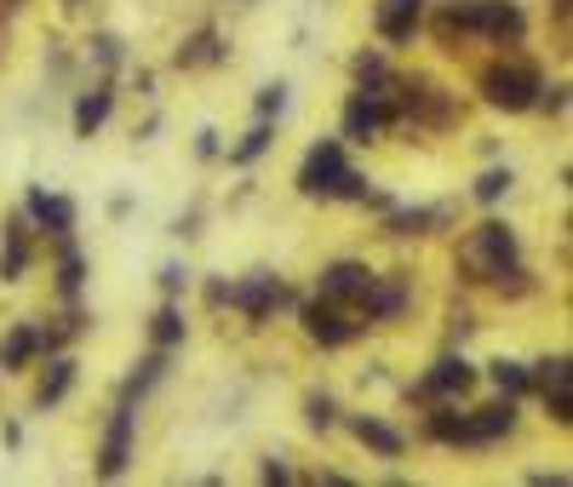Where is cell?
I'll use <instances>...</instances> for the list:
<instances>
[{"label": "cell", "mask_w": 573, "mask_h": 487, "mask_svg": "<svg viewBox=\"0 0 573 487\" xmlns=\"http://www.w3.org/2000/svg\"><path fill=\"white\" fill-rule=\"evenodd\" d=\"M351 430L362 435V442H367L373 453H385V458H396V453H402V448H408V442H402V430H390V424H379V419H367V414H362V419H351Z\"/></svg>", "instance_id": "e0dca14e"}, {"label": "cell", "mask_w": 573, "mask_h": 487, "mask_svg": "<svg viewBox=\"0 0 573 487\" xmlns=\"http://www.w3.org/2000/svg\"><path fill=\"white\" fill-rule=\"evenodd\" d=\"M419 12H425V0H379V35L385 41H413Z\"/></svg>", "instance_id": "4fadbf2b"}, {"label": "cell", "mask_w": 573, "mask_h": 487, "mask_svg": "<svg viewBox=\"0 0 573 487\" xmlns=\"http://www.w3.org/2000/svg\"><path fill=\"white\" fill-rule=\"evenodd\" d=\"M264 149H270V121H259L253 133H247V138H241V144L230 149V161H236V167H247V161H259Z\"/></svg>", "instance_id": "603a6c76"}, {"label": "cell", "mask_w": 573, "mask_h": 487, "mask_svg": "<svg viewBox=\"0 0 573 487\" xmlns=\"http://www.w3.org/2000/svg\"><path fill=\"white\" fill-rule=\"evenodd\" d=\"M30 264V247H23V224H7V252H0V281H18Z\"/></svg>", "instance_id": "ffe728a7"}, {"label": "cell", "mask_w": 573, "mask_h": 487, "mask_svg": "<svg viewBox=\"0 0 573 487\" xmlns=\"http://www.w3.org/2000/svg\"><path fill=\"white\" fill-rule=\"evenodd\" d=\"M46 344H53V339H46V332H41V327H18V332H12V339H7V344H0V367H7V373H18V367H23V362H30V355H35V350H46Z\"/></svg>", "instance_id": "2e32d148"}, {"label": "cell", "mask_w": 573, "mask_h": 487, "mask_svg": "<svg viewBox=\"0 0 573 487\" xmlns=\"http://www.w3.org/2000/svg\"><path fill=\"white\" fill-rule=\"evenodd\" d=\"M305 332H310L316 344L339 350V344H351V339H356V321H344L333 304H310V310H305Z\"/></svg>", "instance_id": "ba28073f"}, {"label": "cell", "mask_w": 573, "mask_h": 487, "mask_svg": "<svg viewBox=\"0 0 573 487\" xmlns=\"http://www.w3.org/2000/svg\"><path fill=\"white\" fill-rule=\"evenodd\" d=\"M282 110H287V87L276 81V87H264V92H259V121H270V115H282Z\"/></svg>", "instance_id": "f546056e"}, {"label": "cell", "mask_w": 573, "mask_h": 487, "mask_svg": "<svg viewBox=\"0 0 573 487\" xmlns=\"http://www.w3.org/2000/svg\"><path fill=\"white\" fill-rule=\"evenodd\" d=\"M470 384H477V367H470L465 355H442V362L431 367V378H425V390L431 396H465Z\"/></svg>", "instance_id": "30bf717a"}, {"label": "cell", "mask_w": 573, "mask_h": 487, "mask_svg": "<svg viewBox=\"0 0 573 487\" xmlns=\"http://www.w3.org/2000/svg\"><path fill=\"white\" fill-rule=\"evenodd\" d=\"M482 92H488V104H493V110L516 115V110H534V98H539V75H534L528 64H493V69L482 75Z\"/></svg>", "instance_id": "6da1fadb"}, {"label": "cell", "mask_w": 573, "mask_h": 487, "mask_svg": "<svg viewBox=\"0 0 573 487\" xmlns=\"http://www.w3.org/2000/svg\"><path fill=\"white\" fill-rule=\"evenodd\" d=\"M545 92V87H539ZM534 104H545V110H551V115H562V104H568V87H551V92H545V98H534Z\"/></svg>", "instance_id": "4dcf8cb0"}, {"label": "cell", "mask_w": 573, "mask_h": 487, "mask_svg": "<svg viewBox=\"0 0 573 487\" xmlns=\"http://www.w3.org/2000/svg\"><path fill=\"white\" fill-rule=\"evenodd\" d=\"M379 126H385V104H379V92H373V87H362L356 104L344 110V138H362V144H367Z\"/></svg>", "instance_id": "9c48e42d"}, {"label": "cell", "mask_w": 573, "mask_h": 487, "mask_svg": "<svg viewBox=\"0 0 573 487\" xmlns=\"http://www.w3.org/2000/svg\"><path fill=\"white\" fill-rule=\"evenodd\" d=\"M224 298H230L236 310H247L253 321H264L276 304H287V287L276 275H259V281H241V287H213V304H224Z\"/></svg>", "instance_id": "3957f363"}, {"label": "cell", "mask_w": 573, "mask_h": 487, "mask_svg": "<svg viewBox=\"0 0 573 487\" xmlns=\"http://www.w3.org/2000/svg\"><path fill=\"white\" fill-rule=\"evenodd\" d=\"M161 287H167V293H179V287H184V270H179V264H167V270H161Z\"/></svg>", "instance_id": "d6a6232c"}, {"label": "cell", "mask_w": 573, "mask_h": 487, "mask_svg": "<svg viewBox=\"0 0 573 487\" xmlns=\"http://www.w3.org/2000/svg\"><path fill=\"white\" fill-rule=\"evenodd\" d=\"M156 378H161V350H156V355H149V362H144V367H138V373L127 378V401H133L138 390H149V384H156Z\"/></svg>", "instance_id": "83f0119b"}, {"label": "cell", "mask_w": 573, "mask_h": 487, "mask_svg": "<svg viewBox=\"0 0 573 487\" xmlns=\"http://www.w3.org/2000/svg\"><path fill=\"white\" fill-rule=\"evenodd\" d=\"M224 58V46H218V35L213 30H202V35H195L190 46H184V53H179V64L184 69H202V64H218Z\"/></svg>", "instance_id": "44dd1931"}, {"label": "cell", "mask_w": 573, "mask_h": 487, "mask_svg": "<svg viewBox=\"0 0 573 487\" xmlns=\"http://www.w3.org/2000/svg\"><path fill=\"white\" fill-rule=\"evenodd\" d=\"M362 304H367V316H379V321L402 316V304H408V281H402V275H390V281L373 275V281H367V293H362Z\"/></svg>", "instance_id": "8fae6325"}, {"label": "cell", "mask_w": 573, "mask_h": 487, "mask_svg": "<svg viewBox=\"0 0 573 487\" xmlns=\"http://www.w3.org/2000/svg\"><path fill=\"white\" fill-rule=\"evenodd\" d=\"M367 281H373L367 264L344 259V264H333L328 275H321V298H362V293H367Z\"/></svg>", "instance_id": "7c38bea8"}, {"label": "cell", "mask_w": 573, "mask_h": 487, "mask_svg": "<svg viewBox=\"0 0 573 487\" xmlns=\"http://www.w3.org/2000/svg\"><path fill=\"white\" fill-rule=\"evenodd\" d=\"M30 213L53 229V236H69L75 229V201H64V195H46V190H30Z\"/></svg>", "instance_id": "9a60e30c"}, {"label": "cell", "mask_w": 573, "mask_h": 487, "mask_svg": "<svg viewBox=\"0 0 573 487\" xmlns=\"http://www.w3.org/2000/svg\"><path fill=\"white\" fill-rule=\"evenodd\" d=\"M511 430H516V401L511 396L482 407V414H470V435H477V442H500V435H511Z\"/></svg>", "instance_id": "5bb4252c"}, {"label": "cell", "mask_w": 573, "mask_h": 487, "mask_svg": "<svg viewBox=\"0 0 573 487\" xmlns=\"http://www.w3.org/2000/svg\"><path fill=\"white\" fill-rule=\"evenodd\" d=\"M69 384H75V362H53V373L41 378V407H46V401H58Z\"/></svg>", "instance_id": "cb8c5ba5"}, {"label": "cell", "mask_w": 573, "mask_h": 487, "mask_svg": "<svg viewBox=\"0 0 573 487\" xmlns=\"http://www.w3.org/2000/svg\"><path fill=\"white\" fill-rule=\"evenodd\" d=\"M333 414H339L333 396H310V401H305V419H310L316 430H328V424H333Z\"/></svg>", "instance_id": "f1b7e54d"}, {"label": "cell", "mask_w": 573, "mask_h": 487, "mask_svg": "<svg viewBox=\"0 0 573 487\" xmlns=\"http://www.w3.org/2000/svg\"><path fill=\"white\" fill-rule=\"evenodd\" d=\"M149 332H156V344H161V350H172V344L184 339V316H179V310H161Z\"/></svg>", "instance_id": "484cf974"}, {"label": "cell", "mask_w": 573, "mask_h": 487, "mask_svg": "<svg viewBox=\"0 0 573 487\" xmlns=\"http://www.w3.org/2000/svg\"><path fill=\"white\" fill-rule=\"evenodd\" d=\"M528 384H539V390H545L557 424L573 419V367H568V355H557V362H539V373H528Z\"/></svg>", "instance_id": "8992f818"}, {"label": "cell", "mask_w": 573, "mask_h": 487, "mask_svg": "<svg viewBox=\"0 0 573 487\" xmlns=\"http://www.w3.org/2000/svg\"><path fill=\"white\" fill-rule=\"evenodd\" d=\"M339 178H344V149L328 138V144H316L305 156V167H298V190L305 195H333Z\"/></svg>", "instance_id": "277c9868"}, {"label": "cell", "mask_w": 573, "mask_h": 487, "mask_svg": "<svg viewBox=\"0 0 573 487\" xmlns=\"http://www.w3.org/2000/svg\"><path fill=\"white\" fill-rule=\"evenodd\" d=\"M511 184H516L511 167H493V172L477 178V201H500V195H511Z\"/></svg>", "instance_id": "d4e9b609"}, {"label": "cell", "mask_w": 573, "mask_h": 487, "mask_svg": "<svg viewBox=\"0 0 573 487\" xmlns=\"http://www.w3.org/2000/svg\"><path fill=\"white\" fill-rule=\"evenodd\" d=\"M488 373H493V384H500L511 401H516V396H528V367H522V362H493Z\"/></svg>", "instance_id": "7402d4cb"}, {"label": "cell", "mask_w": 573, "mask_h": 487, "mask_svg": "<svg viewBox=\"0 0 573 487\" xmlns=\"http://www.w3.org/2000/svg\"><path fill=\"white\" fill-rule=\"evenodd\" d=\"M127 458H133V407L121 401L115 419H110V430H104V448H98V476L115 482L121 471H127Z\"/></svg>", "instance_id": "5b68a950"}, {"label": "cell", "mask_w": 573, "mask_h": 487, "mask_svg": "<svg viewBox=\"0 0 573 487\" xmlns=\"http://www.w3.org/2000/svg\"><path fill=\"white\" fill-rule=\"evenodd\" d=\"M431 435H436V442L477 448V435H470V414H431Z\"/></svg>", "instance_id": "d6986e66"}, {"label": "cell", "mask_w": 573, "mask_h": 487, "mask_svg": "<svg viewBox=\"0 0 573 487\" xmlns=\"http://www.w3.org/2000/svg\"><path fill=\"white\" fill-rule=\"evenodd\" d=\"M98 58L115 64V58H121V41H115V35H104V41H98Z\"/></svg>", "instance_id": "836d02e7"}, {"label": "cell", "mask_w": 573, "mask_h": 487, "mask_svg": "<svg viewBox=\"0 0 573 487\" xmlns=\"http://www.w3.org/2000/svg\"><path fill=\"white\" fill-rule=\"evenodd\" d=\"M465 264L482 270V281H505V270L516 264V236L505 224H482L477 236L465 241Z\"/></svg>", "instance_id": "7a4b0ae2"}, {"label": "cell", "mask_w": 573, "mask_h": 487, "mask_svg": "<svg viewBox=\"0 0 573 487\" xmlns=\"http://www.w3.org/2000/svg\"><path fill=\"white\" fill-rule=\"evenodd\" d=\"M470 30H482L493 41H522V7L516 0H477L470 7Z\"/></svg>", "instance_id": "52a82bcc"}, {"label": "cell", "mask_w": 573, "mask_h": 487, "mask_svg": "<svg viewBox=\"0 0 573 487\" xmlns=\"http://www.w3.org/2000/svg\"><path fill=\"white\" fill-rule=\"evenodd\" d=\"M110 104H115V98H110V92H87V98H81V104H75V133H81V138H92V133H98V126H104V121H110Z\"/></svg>", "instance_id": "ac0fdd59"}, {"label": "cell", "mask_w": 573, "mask_h": 487, "mask_svg": "<svg viewBox=\"0 0 573 487\" xmlns=\"http://www.w3.org/2000/svg\"><path fill=\"white\" fill-rule=\"evenodd\" d=\"M81 281H87V259H81V252H64L58 287H64V293H81Z\"/></svg>", "instance_id": "4316f807"}, {"label": "cell", "mask_w": 573, "mask_h": 487, "mask_svg": "<svg viewBox=\"0 0 573 487\" xmlns=\"http://www.w3.org/2000/svg\"><path fill=\"white\" fill-rule=\"evenodd\" d=\"M264 482H293V471L282 465V458H264Z\"/></svg>", "instance_id": "1f68e13d"}]
</instances>
